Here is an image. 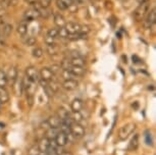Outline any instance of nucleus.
I'll use <instances>...</instances> for the list:
<instances>
[{
	"instance_id": "nucleus-25",
	"label": "nucleus",
	"mask_w": 156,
	"mask_h": 155,
	"mask_svg": "<svg viewBox=\"0 0 156 155\" xmlns=\"http://www.w3.org/2000/svg\"><path fill=\"white\" fill-rule=\"evenodd\" d=\"M59 132V129H55V128H49L48 131H47V135L46 137L48 138L49 140H52L56 137L57 133Z\"/></svg>"
},
{
	"instance_id": "nucleus-2",
	"label": "nucleus",
	"mask_w": 156,
	"mask_h": 155,
	"mask_svg": "<svg viewBox=\"0 0 156 155\" xmlns=\"http://www.w3.org/2000/svg\"><path fill=\"white\" fill-rule=\"evenodd\" d=\"M149 9H150L149 2L140 4L134 11V19L136 20H138V22H139V20H142L143 17H145L146 14L149 12Z\"/></svg>"
},
{
	"instance_id": "nucleus-45",
	"label": "nucleus",
	"mask_w": 156,
	"mask_h": 155,
	"mask_svg": "<svg viewBox=\"0 0 156 155\" xmlns=\"http://www.w3.org/2000/svg\"><path fill=\"white\" fill-rule=\"evenodd\" d=\"M60 155H73V153L69 151H62V153H61Z\"/></svg>"
},
{
	"instance_id": "nucleus-10",
	"label": "nucleus",
	"mask_w": 156,
	"mask_h": 155,
	"mask_svg": "<svg viewBox=\"0 0 156 155\" xmlns=\"http://www.w3.org/2000/svg\"><path fill=\"white\" fill-rule=\"evenodd\" d=\"M70 74H72L73 77H83V76L86 74V69L84 66H73L70 65L69 69H67Z\"/></svg>"
},
{
	"instance_id": "nucleus-12",
	"label": "nucleus",
	"mask_w": 156,
	"mask_h": 155,
	"mask_svg": "<svg viewBox=\"0 0 156 155\" xmlns=\"http://www.w3.org/2000/svg\"><path fill=\"white\" fill-rule=\"evenodd\" d=\"M79 86V83L76 82L75 79H70V80H64L62 83V88L66 89V91H73L76 90Z\"/></svg>"
},
{
	"instance_id": "nucleus-22",
	"label": "nucleus",
	"mask_w": 156,
	"mask_h": 155,
	"mask_svg": "<svg viewBox=\"0 0 156 155\" xmlns=\"http://www.w3.org/2000/svg\"><path fill=\"white\" fill-rule=\"evenodd\" d=\"M9 101V94L5 90V88H0V102L2 104H5Z\"/></svg>"
},
{
	"instance_id": "nucleus-7",
	"label": "nucleus",
	"mask_w": 156,
	"mask_h": 155,
	"mask_svg": "<svg viewBox=\"0 0 156 155\" xmlns=\"http://www.w3.org/2000/svg\"><path fill=\"white\" fill-rule=\"evenodd\" d=\"M40 17V12L38 7L35 8H31V9L27 10L23 14V19H25V22H32V20Z\"/></svg>"
},
{
	"instance_id": "nucleus-38",
	"label": "nucleus",
	"mask_w": 156,
	"mask_h": 155,
	"mask_svg": "<svg viewBox=\"0 0 156 155\" xmlns=\"http://www.w3.org/2000/svg\"><path fill=\"white\" fill-rule=\"evenodd\" d=\"M50 69H51L54 75H56L61 71V68H60V65H58V64H53V65H51Z\"/></svg>"
},
{
	"instance_id": "nucleus-3",
	"label": "nucleus",
	"mask_w": 156,
	"mask_h": 155,
	"mask_svg": "<svg viewBox=\"0 0 156 155\" xmlns=\"http://www.w3.org/2000/svg\"><path fill=\"white\" fill-rule=\"evenodd\" d=\"M70 132H72V135L75 137V139H81L86 133L84 125L76 124V122H73V125H70Z\"/></svg>"
},
{
	"instance_id": "nucleus-24",
	"label": "nucleus",
	"mask_w": 156,
	"mask_h": 155,
	"mask_svg": "<svg viewBox=\"0 0 156 155\" xmlns=\"http://www.w3.org/2000/svg\"><path fill=\"white\" fill-rule=\"evenodd\" d=\"M7 78L6 72H4L2 69H0V88H5L7 86Z\"/></svg>"
},
{
	"instance_id": "nucleus-16",
	"label": "nucleus",
	"mask_w": 156,
	"mask_h": 155,
	"mask_svg": "<svg viewBox=\"0 0 156 155\" xmlns=\"http://www.w3.org/2000/svg\"><path fill=\"white\" fill-rule=\"evenodd\" d=\"M38 147H39L40 152H42V153H45V152L48 150L49 147H50V140L47 138V137H43V138L39 141Z\"/></svg>"
},
{
	"instance_id": "nucleus-28",
	"label": "nucleus",
	"mask_w": 156,
	"mask_h": 155,
	"mask_svg": "<svg viewBox=\"0 0 156 155\" xmlns=\"http://www.w3.org/2000/svg\"><path fill=\"white\" fill-rule=\"evenodd\" d=\"M23 42H25V44L27 46H34V45H36L37 39L34 36H28L25 40H23Z\"/></svg>"
},
{
	"instance_id": "nucleus-33",
	"label": "nucleus",
	"mask_w": 156,
	"mask_h": 155,
	"mask_svg": "<svg viewBox=\"0 0 156 155\" xmlns=\"http://www.w3.org/2000/svg\"><path fill=\"white\" fill-rule=\"evenodd\" d=\"M50 3H51V0H39V1H38L39 7H42V8H48Z\"/></svg>"
},
{
	"instance_id": "nucleus-29",
	"label": "nucleus",
	"mask_w": 156,
	"mask_h": 155,
	"mask_svg": "<svg viewBox=\"0 0 156 155\" xmlns=\"http://www.w3.org/2000/svg\"><path fill=\"white\" fill-rule=\"evenodd\" d=\"M46 51L50 55H55L58 53V48L56 45H47Z\"/></svg>"
},
{
	"instance_id": "nucleus-35",
	"label": "nucleus",
	"mask_w": 156,
	"mask_h": 155,
	"mask_svg": "<svg viewBox=\"0 0 156 155\" xmlns=\"http://www.w3.org/2000/svg\"><path fill=\"white\" fill-rule=\"evenodd\" d=\"M44 41H45L46 45H55V38H51V37H49L46 35Z\"/></svg>"
},
{
	"instance_id": "nucleus-5",
	"label": "nucleus",
	"mask_w": 156,
	"mask_h": 155,
	"mask_svg": "<svg viewBox=\"0 0 156 155\" xmlns=\"http://www.w3.org/2000/svg\"><path fill=\"white\" fill-rule=\"evenodd\" d=\"M155 23H156V9L155 8H152V9L146 14L145 20H144V26H145L146 28L150 29L153 25H155Z\"/></svg>"
},
{
	"instance_id": "nucleus-46",
	"label": "nucleus",
	"mask_w": 156,
	"mask_h": 155,
	"mask_svg": "<svg viewBox=\"0 0 156 155\" xmlns=\"http://www.w3.org/2000/svg\"><path fill=\"white\" fill-rule=\"evenodd\" d=\"M1 106H2V103L0 102V112H1Z\"/></svg>"
},
{
	"instance_id": "nucleus-11",
	"label": "nucleus",
	"mask_w": 156,
	"mask_h": 155,
	"mask_svg": "<svg viewBox=\"0 0 156 155\" xmlns=\"http://www.w3.org/2000/svg\"><path fill=\"white\" fill-rule=\"evenodd\" d=\"M14 92L17 96H22L23 94V78L17 77L16 81L14 82V84L12 85Z\"/></svg>"
},
{
	"instance_id": "nucleus-40",
	"label": "nucleus",
	"mask_w": 156,
	"mask_h": 155,
	"mask_svg": "<svg viewBox=\"0 0 156 155\" xmlns=\"http://www.w3.org/2000/svg\"><path fill=\"white\" fill-rule=\"evenodd\" d=\"M26 2L29 4V5H36V4H38V1L39 0H25Z\"/></svg>"
},
{
	"instance_id": "nucleus-31",
	"label": "nucleus",
	"mask_w": 156,
	"mask_h": 155,
	"mask_svg": "<svg viewBox=\"0 0 156 155\" xmlns=\"http://www.w3.org/2000/svg\"><path fill=\"white\" fill-rule=\"evenodd\" d=\"M69 33H67V31L66 30V28L62 27V28H59L58 29V36L60 38H62V39H67L69 38Z\"/></svg>"
},
{
	"instance_id": "nucleus-27",
	"label": "nucleus",
	"mask_w": 156,
	"mask_h": 155,
	"mask_svg": "<svg viewBox=\"0 0 156 155\" xmlns=\"http://www.w3.org/2000/svg\"><path fill=\"white\" fill-rule=\"evenodd\" d=\"M144 138H145V143L148 146H152L153 145V139H152V135H151V132L147 130L144 134Z\"/></svg>"
},
{
	"instance_id": "nucleus-36",
	"label": "nucleus",
	"mask_w": 156,
	"mask_h": 155,
	"mask_svg": "<svg viewBox=\"0 0 156 155\" xmlns=\"http://www.w3.org/2000/svg\"><path fill=\"white\" fill-rule=\"evenodd\" d=\"M56 5L60 10H66L69 8V6L66 4H64L62 1H60V0H56Z\"/></svg>"
},
{
	"instance_id": "nucleus-1",
	"label": "nucleus",
	"mask_w": 156,
	"mask_h": 155,
	"mask_svg": "<svg viewBox=\"0 0 156 155\" xmlns=\"http://www.w3.org/2000/svg\"><path fill=\"white\" fill-rule=\"evenodd\" d=\"M135 130H136V125L133 124V122L125 125L123 127L120 128V130L119 132V139L120 141H126L134 133Z\"/></svg>"
},
{
	"instance_id": "nucleus-4",
	"label": "nucleus",
	"mask_w": 156,
	"mask_h": 155,
	"mask_svg": "<svg viewBox=\"0 0 156 155\" xmlns=\"http://www.w3.org/2000/svg\"><path fill=\"white\" fill-rule=\"evenodd\" d=\"M26 78L28 80H30L31 82H34V83H38L40 79V75L38 69L35 68V66H28L26 69Z\"/></svg>"
},
{
	"instance_id": "nucleus-8",
	"label": "nucleus",
	"mask_w": 156,
	"mask_h": 155,
	"mask_svg": "<svg viewBox=\"0 0 156 155\" xmlns=\"http://www.w3.org/2000/svg\"><path fill=\"white\" fill-rule=\"evenodd\" d=\"M39 75H40V79H42V80L46 81V82L54 81L55 75L52 72L50 68H42L40 69Z\"/></svg>"
},
{
	"instance_id": "nucleus-23",
	"label": "nucleus",
	"mask_w": 156,
	"mask_h": 155,
	"mask_svg": "<svg viewBox=\"0 0 156 155\" xmlns=\"http://www.w3.org/2000/svg\"><path fill=\"white\" fill-rule=\"evenodd\" d=\"M70 118H72L73 122H76V124L82 125V122H84V116L82 115L81 111H79V112H73L72 111V113H70Z\"/></svg>"
},
{
	"instance_id": "nucleus-34",
	"label": "nucleus",
	"mask_w": 156,
	"mask_h": 155,
	"mask_svg": "<svg viewBox=\"0 0 156 155\" xmlns=\"http://www.w3.org/2000/svg\"><path fill=\"white\" fill-rule=\"evenodd\" d=\"M61 71H62L61 72V76L64 78V80H70V79L75 78L69 71H67V69H61Z\"/></svg>"
},
{
	"instance_id": "nucleus-30",
	"label": "nucleus",
	"mask_w": 156,
	"mask_h": 155,
	"mask_svg": "<svg viewBox=\"0 0 156 155\" xmlns=\"http://www.w3.org/2000/svg\"><path fill=\"white\" fill-rule=\"evenodd\" d=\"M47 36L51 37V38H56L58 37V28H51L49 29L48 32H47Z\"/></svg>"
},
{
	"instance_id": "nucleus-42",
	"label": "nucleus",
	"mask_w": 156,
	"mask_h": 155,
	"mask_svg": "<svg viewBox=\"0 0 156 155\" xmlns=\"http://www.w3.org/2000/svg\"><path fill=\"white\" fill-rule=\"evenodd\" d=\"M60 1H62L64 4H66L67 6H70L72 4H73V0H60Z\"/></svg>"
},
{
	"instance_id": "nucleus-47",
	"label": "nucleus",
	"mask_w": 156,
	"mask_h": 155,
	"mask_svg": "<svg viewBox=\"0 0 156 155\" xmlns=\"http://www.w3.org/2000/svg\"><path fill=\"white\" fill-rule=\"evenodd\" d=\"M0 31H1V29H0Z\"/></svg>"
},
{
	"instance_id": "nucleus-15",
	"label": "nucleus",
	"mask_w": 156,
	"mask_h": 155,
	"mask_svg": "<svg viewBox=\"0 0 156 155\" xmlns=\"http://www.w3.org/2000/svg\"><path fill=\"white\" fill-rule=\"evenodd\" d=\"M83 108V100L80 98H76L73 99L70 103V109H72L73 112H79L82 110Z\"/></svg>"
},
{
	"instance_id": "nucleus-17",
	"label": "nucleus",
	"mask_w": 156,
	"mask_h": 155,
	"mask_svg": "<svg viewBox=\"0 0 156 155\" xmlns=\"http://www.w3.org/2000/svg\"><path fill=\"white\" fill-rule=\"evenodd\" d=\"M47 122H48V125H49L50 128L59 129V125L61 124V121H60V118L57 116V114H55V115L50 116V118L47 119Z\"/></svg>"
},
{
	"instance_id": "nucleus-9",
	"label": "nucleus",
	"mask_w": 156,
	"mask_h": 155,
	"mask_svg": "<svg viewBox=\"0 0 156 155\" xmlns=\"http://www.w3.org/2000/svg\"><path fill=\"white\" fill-rule=\"evenodd\" d=\"M54 140H55V142H56L57 146H59V147H61V148L66 147V146L69 144V139H67V136L64 133H62L61 131L58 132L56 137L54 138Z\"/></svg>"
},
{
	"instance_id": "nucleus-37",
	"label": "nucleus",
	"mask_w": 156,
	"mask_h": 155,
	"mask_svg": "<svg viewBox=\"0 0 156 155\" xmlns=\"http://www.w3.org/2000/svg\"><path fill=\"white\" fill-rule=\"evenodd\" d=\"M91 31V29L89 26H81V30L79 33L80 34H84V35H88V33Z\"/></svg>"
},
{
	"instance_id": "nucleus-14",
	"label": "nucleus",
	"mask_w": 156,
	"mask_h": 155,
	"mask_svg": "<svg viewBox=\"0 0 156 155\" xmlns=\"http://www.w3.org/2000/svg\"><path fill=\"white\" fill-rule=\"evenodd\" d=\"M53 20H54V24L56 25L57 28H62L66 24V19H64V16L60 12H55L54 13Z\"/></svg>"
},
{
	"instance_id": "nucleus-13",
	"label": "nucleus",
	"mask_w": 156,
	"mask_h": 155,
	"mask_svg": "<svg viewBox=\"0 0 156 155\" xmlns=\"http://www.w3.org/2000/svg\"><path fill=\"white\" fill-rule=\"evenodd\" d=\"M64 28H66V30L67 31L69 34H75V33H79V32H80L81 25L78 24V23L70 22V23H66Z\"/></svg>"
},
{
	"instance_id": "nucleus-39",
	"label": "nucleus",
	"mask_w": 156,
	"mask_h": 155,
	"mask_svg": "<svg viewBox=\"0 0 156 155\" xmlns=\"http://www.w3.org/2000/svg\"><path fill=\"white\" fill-rule=\"evenodd\" d=\"M27 102L29 104V106L32 107L34 103V96L33 95H27Z\"/></svg>"
},
{
	"instance_id": "nucleus-44",
	"label": "nucleus",
	"mask_w": 156,
	"mask_h": 155,
	"mask_svg": "<svg viewBox=\"0 0 156 155\" xmlns=\"http://www.w3.org/2000/svg\"><path fill=\"white\" fill-rule=\"evenodd\" d=\"M139 4H143V3H146V2H149V0H136Z\"/></svg>"
},
{
	"instance_id": "nucleus-18",
	"label": "nucleus",
	"mask_w": 156,
	"mask_h": 155,
	"mask_svg": "<svg viewBox=\"0 0 156 155\" xmlns=\"http://www.w3.org/2000/svg\"><path fill=\"white\" fill-rule=\"evenodd\" d=\"M12 26H11L10 24H5L3 26V28H2V30L0 31V37H4V38H8L11 35V33H12Z\"/></svg>"
},
{
	"instance_id": "nucleus-6",
	"label": "nucleus",
	"mask_w": 156,
	"mask_h": 155,
	"mask_svg": "<svg viewBox=\"0 0 156 155\" xmlns=\"http://www.w3.org/2000/svg\"><path fill=\"white\" fill-rule=\"evenodd\" d=\"M17 77H19V71L16 65L10 66L8 72H6V78H7V83L10 84L11 86L14 84V82L16 81Z\"/></svg>"
},
{
	"instance_id": "nucleus-41",
	"label": "nucleus",
	"mask_w": 156,
	"mask_h": 155,
	"mask_svg": "<svg viewBox=\"0 0 156 155\" xmlns=\"http://www.w3.org/2000/svg\"><path fill=\"white\" fill-rule=\"evenodd\" d=\"M132 59H133L134 63H139L140 61H141V59L137 56V55H133V56H132Z\"/></svg>"
},
{
	"instance_id": "nucleus-43",
	"label": "nucleus",
	"mask_w": 156,
	"mask_h": 155,
	"mask_svg": "<svg viewBox=\"0 0 156 155\" xmlns=\"http://www.w3.org/2000/svg\"><path fill=\"white\" fill-rule=\"evenodd\" d=\"M19 0H9V6H14V5L17 4Z\"/></svg>"
},
{
	"instance_id": "nucleus-26",
	"label": "nucleus",
	"mask_w": 156,
	"mask_h": 155,
	"mask_svg": "<svg viewBox=\"0 0 156 155\" xmlns=\"http://www.w3.org/2000/svg\"><path fill=\"white\" fill-rule=\"evenodd\" d=\"M43 54H44V51L41 47H35L33 50H32V55H33L35 58H41L43 56Z\"/></svg>"
},
{
	"instance_id": "nucleus-21",
	"label": "nucleus",
	"mask_w": 156,
	"mask_h": 155,
	"mask_svg": "<svg viewBox=\"0 0 156 155\" xmlns=\"http://www.w3.org/2000/svg\"><path fill=\"white\" fill-rule=\"evenodd\" d=\"M70 65L73 66H85L86 60L83 57H76V58H69Z\"/></svg>"
},
{
	"instance_id": "nucleus-32",
	"label": "nucleus",
	"mask_w": 156,
	"mask_h": 155,
	"mask_svg": "<svg viewBox=\"0 0 156 155\" xmlns=\"http://www.w3.org/2000/svg\"><path fill=\"white\" fill-rule=\"evenodd\" d=\"M40 150H39V147H38V145H34L32 146L30 148V150H29V155H40Z\"/></svg>"
},
{
	"instance_id": "nucleus-20",
	"label": "nucleus",
	"mask_w": 156,
	"mask_h": 155,
	"mask_svg": "<svg viewBox=\"0 0 156 155\" xmlns=\"http://www.w3.org/2000/svg\"><path fill=\"white\" fill-rule=\"evenodd\" d=\"M16 31H17V34L20 35V36H26V34H27V32H28V24H27V22H22V23H20L19 26H17V28H16Z\"/></svg>"
},
{
	"instance_id": "nucleus-19",
	"label": "nucleus",
	"mask_w": 156,
	"mask_h": 155,
	"mask_svg": "<svg viewBox=\"0 0 156 155\" xmlns=\"http://www.w3.org/2000/svg\"><path fill=\"white\" fill-rule=\"evenodd\" d=\"M139 147V134H135L129 144V150L135 151Z\"/></svg>"
}]
</instances>
